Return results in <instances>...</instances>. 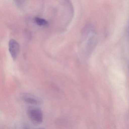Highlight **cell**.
<instances>
[{
  "mask_svg": "<svg viewBox=\"0 0 129 129\" xmlns=\"http://www.w3.org/2000/svg\"><path fill=\"white\" fill-rule=\"evenodd\" d=\"M27 114L33 124L39 125L43 122V116L40 109L34 106H30L27 109Z\"/></svg>",
  "mask_w": 129,
  "mask_h": 129,
  "instance_id": "obj_1",
  "label": "cell"
},
{
  "mask_svg": "<svg viewBox=\"0 0 129 129\" xmlns=\"http://www.w3.org/2000/svg\"><path fill=\"white\" fill-rule=\"evenodd\" d=\"M21 97L24 102L31 105H38L41 102L39 98L30 93H23Z\"/></svg>",
  "mask_w": 129,
  "mask_h": 129,
  "instance_id": "obj_3",
  "label": "cell"
},
{
  "mask_svg": "<svg viewBox=\"0 0 129 129\" xmlns=\"http://www.w3.org/2000/svg\"><path fill=\"white\" fill-rule=\"evenodd\" d=\"M35 21L38 25L40 26H47L49 24L48 22L45 19L38 17L35 18Z\"/></svg>",
  "mask_w": 129,
  "mask_h": 129,
  "instance_id": "obj_4",
  "label": "cell"
},
{
  "mask_svg": "<svg viewBox=\"0 0 129 129\" xmlns=\"http://www.w3.org/2000/svg\"><path fill=\"white\" fill-rule=\"evenodd\" d=\"M9 50L13 59L15 60L19 53V45L18 43L13 39L10 40L9 42Z\"/></svg>",
  "mask_w": 129,
  "mask_h": 129,
  "instance_id": "obj_2",
  "label": "cell"
}]
</instances>
